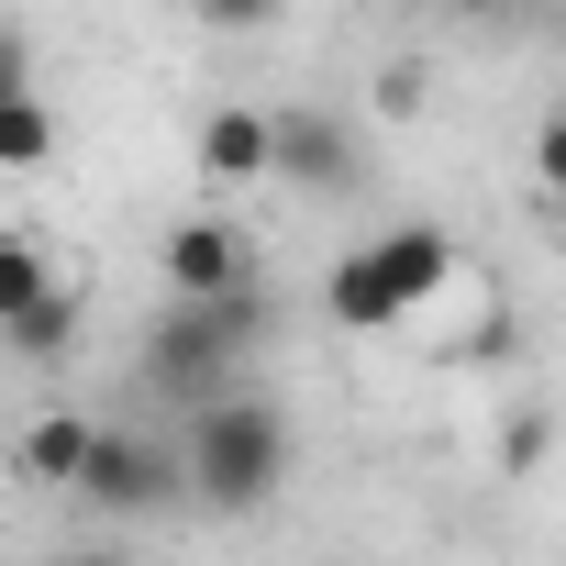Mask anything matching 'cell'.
<instances>
[{
  "label": "cell",
  "instance_id": "cell-1",
  "mask_svg": "<svg viewBox=\"0 0 566 566\" xmlns=\"http://www.w3.org/2000/svg\"><path fill=\"white\" fill-rule=\"evenodd\" d=\"M444 290H455V233L444 222H389L378 244L323 266V323L334 334H389V323H411Z\"/></svg>",
  "mask_w": 566,
  "mask_h": 566
},
{
  "label": "cell",
  "instance_id": "cell-2",
  "mask_svg": "<svg viewBox=\"0 0 566 566\" xmlns=\"http://www.w3.org/2000/svg\"><path fill=\"white\" fill-rule=\"evenodd\" d=\"M211 511H266L277 478H290V422H277V400L255 389H211L200 422H189V467H178Z\"/></svg>",
  "mask_w": 566,
  "mask_h": 566
},
{
  "label": "cell",
  "instance_id": "cell-3",
  "mask_svg": "<svg viewBox=\"0 0 566 566\" xmlns=\"http://www.w3.org/2000/svg\"><path fill=\"white\" fill-rule=\"evenodd\" d=\"M244 345H255V277H244L233 301H167L156 334H145V378L167 400H211V389H233Z\"/></svg>",
  "mask_w": 566,
  "mask_h": 566
},
{
  "label": "cell",
  "instance_id": "cell-4",
  "mask_svg": "<svg viewBox=\"0 0 566 566\" xmlns=\"http://www.w3.org/2000/svg\"><path fill=\"white\" fill-rule=\"evenodd\" d=\"M266 178H290V189H312V200H345L356 178H367V156H356V123L345 112H266Z\"/></svg>",
  "mask_w": 566,
  "mask_h": 566
},
{
  "label": "cell",
  "instance_id": "cell-5",
  "mask_svg": "<svg viewBox=\"0 0 566 566\" xmlns=\"http://www.w3.org/2000/svg\"><path fill=\"white\" fill-rule=\"evenodd\" d=\"M156 277H167V301H233L244 290V233L222 211H189V222H167Z\"/></svg>",
  "mask_w": 566,
  "mask_h": 566
},
{
  "label": "cell",
  "instance_id": "cell-6",
  "mask_svg": "<svg viewBox=\"0 0 566 566\" xmlns=\"http://www.w3.org/2000/svg\"><path fill=\"white\" fill-rule=\"evenodd\" d=\"M78 500H101V511H156L167 489H178V467L145 444V433H90V455H78V478H67Z\"/></svg>",
  "mask_w": 566,
  "mask_h": 566
},
{
  "label": "cell",
  "instance_id": "cell-7",
  "mask_svg": "<svg viewBox=\"0 0 566 566\" xmlns=\"http://www.w3.org/2000/svg\"><path fill=\"white\" fill-rule=\"evenodd\" d=\"M200 178H211V189H255V178H266V112L222 101V112L200 123Z\"/></svg>",
  "mask_w": 566,
  "mask_h": 566
},
{
  "label": "cell",
  "instance_id": "cell-8",
  "mask_svg": "<svg viewBox=\"0 0 566 566\" xmlns=\"http://www.w3.org/2000/svg\"><path fill=\"white\" fill-rule=\"evenodd\" d=\"M90 411H34L23 422V444H12V478H34V489H67L78 478V455H90Z\"/></svg>",
  "mask_w": 566,
  "mask_h": 566
},
{
  "label": "cell",
  "instance_id": "cell-9",
  "mask_svg": "<svg viewBox=\"0 0 566 566\" xmlns=\"http://www.w3.org/2000/svg\"><path fill=\"white\" fill-rule=\"evenodd\" d=\"M56 290H67V277H56L45 233H23V222H0V334H12L23 312H45Z\"/></svg>",
  "mask_w": 566,
  "mask_h": 566
},
{
  "label": "cell",
  "instance_id": "cell-10",
  "mask_svg": "<svg viewBox=\"0 0 566 566\" xmlns=\"http://www.w3.org/2000/svg\"><path fill=\"white\" fill-rule=\"evenodd\" d=\"M56 156V112H45V90L23 78V90H0V178H34Z\"/></svg>",
  "mask_w": 566,
  "mask_h": 566
},
{
  "label": "cell",
  "instance_id": "cell-11",
  "mask_svg": "<svg viewBox=\"0 0 566 566\" xmlns=\"http://www.w3.org/2000/svg\"><path fill=\"white\" fill-rule=\"evenodd\" d=\"M189 12H200L211 34H277V12H290V0H189Z\"/></svg>",
  "mask_w": 566,
  "mask_h": 566
},
{
  "label": "cell",
  "instance_id": "cell-12",
  "mask_svg": "<svg viewBox=\"0 0 566 566\" xmlns=\"http://www.w3.org/2000/svg\"><path fill=\"white\" fill-rule=\"evenodd\" d=\"M378 112H389V123H411V112H422V67H411V56H400V67H378Z\"/></svg>",
  "mask_w": 566,
  "mask_h": 566
},
{
  "label": "cell",
  "instance_id": "cell-13",
  "mask_svg": "<svg viewBox=\"0 0 566 566\" xmlns=\"http://www.w3.org/2000/svg\"><path fill=\"white\" fill-rule=\"evenodd\" d=\"M23 78H34V56H23V34H12V23H0V90H23Z\"/></svg>",
  "mask_w": 566,
  "mask_h": 566
},
{
  "label": "cell",
  "instance_id": "cell-14",
  "mask_svg": "<svg viewBox=\"0 0 566 566\" xmlns=\"http://www.w3.org/2000/svg\"><path fill=\"white\" fill-rule=\"evenodd\" d=\"M455 12H478V23H511V12H533V0H455Z\"/></svg>",
  "mask_w": 566,
  "mask_h": 566
}]
</instances>
